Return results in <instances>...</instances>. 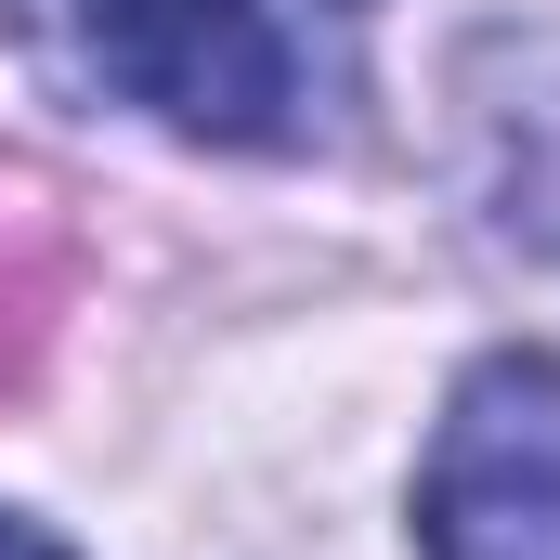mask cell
<instances>
[{
  "mask_svg": "<svg viewBox=\"0 0 560 560\" xmlns=\"http://www.w3.org/2000/svg\"><path fill=\"white\" fill-rule=\"evenodd\" d=\"M79 52H92V79L118 105L170 118L183 143H235V156L300 143V105H313L300 92V39L261 0H92Z\"/></svg>",
  "mask_w": 560,
  "mask_h": 560,
  "instance_id": "6da1fadb",
  "label": "cell"
},
{
  "mask_svg": "<svg viewBox=\"0 0 560 560\" xmlns=\"http://www.w3.org/2000/svg\"><path fill=\"white\" fill-rule=\"evenodd\" d=\"M430 560H560V352H482L418 469Z\"/></svg>",
  "mask_w": 560,
  "mask_h": 560,
  "instance_id": "7a4b0ae2",
  "label": "cell"
},
{
  "mask_svg": "<svg viewBox=\"0 0 560 560\" xmlns=\"http://www.w3.org/2000/svg\"><path fill=\"white\" fill-rule=\"evenodd\" d=\"M495 143H509V170H495V222H509L522 248H548V261H560V105L495 118Z\"/></svg>",
  "mask_w": 560,
  "mask_h": 560,
  "instance_id": "3957f363",
  "label": "cell"
},
{
  "mask_svg": "<svg viewBox=\"0 0 560 560\" xmlns=\"http://www.w3.org/2000/svg\"><path fill=\"white\" fill-rule=\"evenodd\" d=\"M0 560H79V548H66V535H39V522H13V509H0Z\"/></svg>",
  "mask_w": 560,
  "mask_h": 560,
  "instance_id": "277c9868",
  "label": "cell"
},
{
  "mask_svg": "<svg viewBox=\"0 0 560 560\" xmlns=\"http://www.w3.org/2000/svg\"><path fill=\"white\" fill-rule=\"evenodd\" d=\"M326 13H365V0H326Z\"/></svg>",
  "mask_w": 560,
  "mask_h": 560,
  "instance_id": "5b68a950",
  "label": "cell"
}]
</instances>
